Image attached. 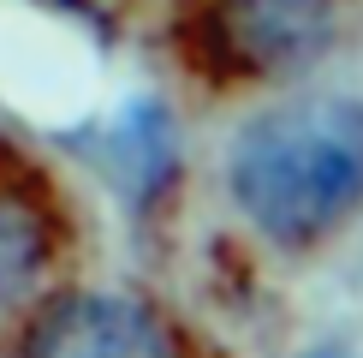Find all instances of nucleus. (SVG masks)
<instances>
[{
	"label": "nucleus",
	"instance_id": "obj_2",
	"mask_svg": "<svg viewBox=\"0 0 363 358\" xmlns=\"http://www.w3.org/2000/svg\"><path fill=\"white\" fill-rule=\"evenodd\" d=\"M24 358H173L167 335L131 298H72L30 335Z\"/></svg>",
	"mask_w": 363,
	"mask_h": 358
},
{
	"label": "nucleus",
	"instance_id": "obj_3",
	"mask_svg": "<svg viewBox=\"0 0 363 358\" xmlns=\"http://www.w3.org/2000/svg\"><path fill=\"white\" fill-rule=\"evenodd\" d=\"M233 48L262 72H286L315 48H328L334 0H233L226 6Z\"/></svg>",
	"mask_w": 363,
	"mask_h": 358
},
{
	"label": "nucleus",
	"instance_id": "obj_4",
	"mask_svg": "<svg viewBox=\"0 0 363 358\" xmlns=\"http://www.w3.org/2000/svg\"><path fill=\"white\" fill-rule=\"evenodd\" d=\"M42 257H48V239H42L36 209L24 197H12V191H0V310H12L36 287Z\"/></svg>",
	"mask_w": 363,
	"mask_h": 358
},
{
	"label": "nucleus",
	"instance_id": "obj_6",
	"mask_svg": "<svg viewBox=\"0 0 363 358\" xmlns=\"http://www.w3.org/2000/svg\"><path fill=\"white\" fill-rule=\"evenodd\" d=\"M315 358H340V352H315Z\"/></svg>",
	"mask_w": 363,
	"mask_h": 358
},
{
	"label": "nucleus",
	"instance_id": "obj_5",
	"mask_svg": "<svg viewBox=\"0 0 363 358\" xmlns=\"http://www.w3.org/2000/svg\"><path fill=\"white\" fill-rule=\"evenodd\" d=\"M119 149H125V168H131V179H138V191H161V185H167V173H173V138H167L161 108L125 114V138H119Z\"/></svg>",
	"mask_w": 363,
	"mask_h": 358
},
{
	"label": "nucleus",
	"instance_id": "obj_1",
	"mask_svg": "<svg viewBox=\"0 0 363 358\" xmlns=\"http://www.w3.org/2000/svg\"><path fill=\"white\" fill-rule=\"evenodd\" d=\"M226 185L262 233L304 245L363 203V108L304 96L250 119L233 143Z\"/></svg>",
	"mask_w": 363,
	"mask_h": 358
}]
</instances>
